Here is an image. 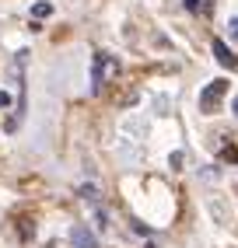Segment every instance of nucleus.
<instances>
[{"instance_id":"nucleus-6","label":"nucleus","mask_w":238,"mask_h":248,"mask_svg":"<svg viewBox=\"0 0 238 248\" xmlns=\"http://www.w3.org/2000/svg\"><path fill=\"white\" fill-rule=\"evenodd\" d=\"M77 192H81V200H84V203H98V189H95V186H81Z\"/></svg>"},{"instance_id":"nucleus-11","label":"nucleus","mask_w":238,"mask_h":248,"mask_svg":"<svg viewBox=\"0 0 238 248\" xmlns=\"http://www.w3.org/2000/svg\"><path fill=\"white\" fill-rule=\"evenodd\" d=\"M46 248H56V241H49V245H46Z\"/></svg>"},{"instance_id":"nucleus-7","label":"nucleus","mask_w":238,"mask_h":248,"mask_svg":"<svg viewBox=\"0 0 238 248\" xmlns=\"http://www.w3.org/2000/svg\"><path fill=\"white\" fill-rule=\"evenodd\" d=\"M221 157H224V161H238V151H235V147H224V151H221Z\"/></svg>"},{"instance_id":"nucleus-2","label":"nucleus","mask_w":238,"mask_h":248,"mask_svg":"<svg viewBox=\"0 0 238 248\" xmlns=\"http://www.w3.org/2000/svg\"><path fill=\"white\" fill-rule=\"evenodd\" d=\"M224 94H228V80H224V77L210 80V84L200 91V112L214 115V112H217V105H221V98H224Z\"/></svg>"},{"instance_id":"nucleus-8","label":"nucleus","mask_w":238,"mask_h":248,"mask_svg":"<svg viewBox=\"0 0 238 248\" xmlns=\"http://www.w3.org/2000/svg\"><path fill=\"white\" fill-rule=\"evenodd\" d=\"M228 35H231V39H238V18H231V21H228Z\"/></svg>"},{"instance_id":"nucleus-4","label":"nucleus","mask_w":238,"mask_h":248,"mask_svg":"<svg viewBox=\"0 0 238 248\" xmlns=\"http://www.w3.org/2000/svg\"><path fill=\"white\" fill-rule=\"evenodd\" d=\"M70 241H74L77 248H98V241H95V234H91V231H88V227H84V224H77V227L70 231Z\"/></svg>"},{"instance_id":"nucleus-5","label":"nucleus","mask_w":238,"mask_h":248,"mask_svg":"<svg viewBox=\"0 0 238 248\" xmlns=\"http://www.w3.org/2000/svg\"><path fill=\"white\" fill-rule=\"evenodd\" d=\"M49 14H53V4H49V0H39V4L32 7V18H35V21L39 18H49Z\"/></svg>"},{"instance_id":"nucleus-10","label":"nucleus","mask_w":238,"mask_h":248,"mask_svg":"<svg viewBox=\"0 0 238 248\" xmlns=\"http://www.w3.org/2000/svg\"><path fill=\"white\" fill-rule=\"evenodd\" d=\"M7 105H11V98H7L4 91H0V108H7Z\"/></svg>"},{"instance_id":"nucleus-12","label":"nucleus","mask_w":238,"mask_h":248,"mask_svg":"<svg viewBox=\"0 0 238 248\" xmlns=\"http://www.w3.org/2000/svg\"><path fill=\"white\" fill-rule=\"evenodd\" d=\"M235 112H238V98H235Z\"/></svg>"},{"instance_id":"nucleus-3","label":"nucleus","mask_w":238,"mask_h":248,"mask_svg":"<svg viewBox=\"0 0 238 248\" xmlns=\"http://www.w3.org/2000/svg\"><path fill=\"white\" fill-rule=\"evenodd\" d=\"M214 60L221 63V67H228V70H238V60H235V53L221 42V39H214Z\"/></svg>"},{"instance_id":"nucleus-9","label":"nucleus","mask_w":238,"mask_h":248,"mask_svg":"<svg viewBox=\"0 0 238 248\" xmlns=\"http://www.w3.org/2000/svg\"><path fill=\"white\" fill-rule=\"evenodd\" d=\"M186 11H193V14H200V0H186Z\"/></svg>"},{"instance_id":"nucleus-1","label":"nucleus","mask_w":238,"mask_h":248,"mask_svg":"<svg viewBox=\"0 0 238 248\" xmlns=\"http://www.w3.org/2000/svg\"><path fill=\"white\" fill-rule=\"evenodd\" d=\"M119 74V60L109 56V53H95V63H91V91L102 94Z\"/></svg>"}]
</instances>
